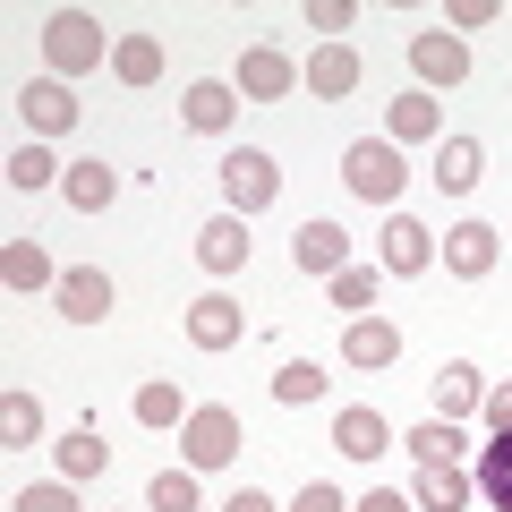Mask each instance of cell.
Wrapping results in <instances>:
<instances>
[{
	"label": "cell",
	"instance_id": "6",
	"mask_svg": "<svg viewBox=\"0 0 512 512\" xmlns=\"http://www.w3.org/2000/svg\"><path fill=\"white\" fill-rule=\"evenodd\" d=\"M393 419H384V410H367V402H350V410H333V453L342 461H384L393 453Z\"/></svg>",
	"mask_w": 512,
	"mask_h": 512
},
{
	"label": "cell",
	"instance_id": "16",
	"mask_svg": "<svg viewBox=\"0 0 512 512\" xmlns=\"http://www.w3.org/2000/svg\"><path fill=\"white\" fill-rule=\"evenodd\" d=\"M470 410H487V376H478L470 359H444L436 367V419H470Z\"/></svg>",
	"mask_w": 512,
	"mask_h": 512
},
{
	"label": "cell",
	"instance_id": "33",
	"mask_svg": "<svg viewBox=\"0 0 512 512\" xmlns=\"http://www.w3.org/2000/svg\"><path fill=\"white\" fill-rule=\"evenodd\" d=\"M146 504H154V512H197V470H163V478L146 487Z\"/></svg>",
	"mask_w": 512,
	"mask_h": 512
},
{
	"label": "cell",
	"instance_id": "1",
	"mask_svg": "<svg viewBox=\"0 0 512 512\" xmlns=\"http://www.w3.org/2000/svg\"><path fill=\"white\" fill-rule=\"evenodd\" d=\"M111 43H120V35H103V18H94V9H52V18H43V60H52V77L103 69Z\"/></svg>",
	"mask_w": 512,
	"mask_h": 512
},
{
	"label": "cell",
	"instance_id": "4",
	"mask_svg": "<svg viewBox=\"0 0 512 512\" xmlns=\"http://www.w3.org/2000/svg\"><path fill=\"white\" fill-rule=\"evenodd\" d=\"M222 197H231V214H239V222H248V214H265V205L282 197L274 154H265V146H231V154H222Z\"/></svg>",
	"mask_w": 512,
	"mask_h": 512
},
{
	"label": "cell",
	"instance_id": "39",
	"mask_svg": "<svg viewBox=\"0 0 512 512\" xmlns=\"http://www.w3.org/2000/svg\"><path fill=\"white\" fill-rule=\"evenodd\" d=\"M350 512H419V504H410V495H393V487H367Z\"/></svg>",
	"mask_w": 512,
	"mask_h": 512
},
{
	"label": "cell",
	"instance_id": "40",
	"mask_svg": "<svg viewBox=\"0 0 512 512\" xmlns=\"http://www.w3.org/2000/svg\"><path fill=\"white\" fill-rule=\"evenodd\" d=\"M222 512H282V504H274V495H265V487H239V495H231V504H222Z\"/></svg>",
	"mask_w": 512,
	"mask_h": 512
},
{
	"label": "cell",
	"instance_id": "12",
	"mask_svg": "<svg viewBox=\"0 0 512 512\" xmlns=\"http://www.w3.org/2000/svg\"><path fill=\"white\" fill-rule=\"evenodd\" d=\"M291 265L333 282V274L350 265V231H342V222H299V231H291Z\"/></svg>",
	"mask_w": 512,
	"mask_h": 512
},
{
	"label": "cell",
	"instance_id": "31",
	"mask_svg": "<svg viewBox=\"0 0 512 512\" xmlns=\"http://www.w3.org/2000/svg\"><path fill=\"white\" fill-rule=\"evenodd\" d=\"M60 171H69V163H52V154H43V137H26V146L9 154V188H18V197H35V188H52Z\"/></svg>",
	"mask_w": 512,
	"mask_h": 512
},
{
	"label": "cell",
	"instance_id": "7",
	"mask_svg": "<svg viewBox=\"0 0 512 512\" xmlns=\"http://www.w3.org/2000/svg\"><path fill=\"white\" fill-rule=\"evenodd\" d=\"M495 265H504V239H495V222H453V231H444V274L487 282Z\"/></svg>",
	"mask_w": 512,
	"mask_h": 512
},
{
	"label": "cell",
	"instance_id": "10",
	"mask_svg": "<svg viewBox=\"0 0 512 512\" xmlns=\"http://www.w3.org/2000/svg\"><path fill=\"white\" fill-rule=\"evenodd\" d=\"M180 325H188V342H197V350H239V342H248V316H239L222 291L188 299V316H180Z\"/></svg>",
	"mask_w": 512,
	"mask_h": 512
},
{
	"label": "cell",
	"instance_id": "35",
	"mask_svg": "<svg viewBox=\"0 0 512 512\" xmlns=\"http://www.w3.org/2000/svg\"><path fill=\"white\" fill-rule=\"evenodd\" d=\"M308 26H316L325 43H342L350 26H359V9H350V0H308Z\"/></svg>",
	"mask_w": 512,
	"mask_h": 512
},
{
	"label": "cell",
	"instance_id": "24",
	"mask_svg": "<svg viewBox=\"0 0 512 512\" xmlns=\"http://www.w3.org/2000/svg\"><path fill=\"white\" fill-rule=\"evenodd\" d=\"M0 282H9V291H60L43 239H9V248H0Z\"/></svg>",
	"mask_w": 512,
	"mask_h": 512
},
{
	"label": "cell",
	"instance_id": "11",
	"mask_svg": "<svg viewBox=\"0 0 512 512\" xmlns=\"http://www.w3.org/2000/svg\"><path fill=\"white\" fill-rule=\"evenodd\" d=\"M52 299H60V316H69V325H103L120 291H111V274H103V265H69Z\"/></svg>",
	"mask_w": 512,
	"mask_h": 512
},
{
	"label": "cell",
	"instance_id": "13",
	"mask_svg": "<svg viewBox=\"0 0 512 512\" xmlns=\"http://www.w3.org/2000/svg\"><path fill=\"white\" fill-rule=\"evenodd\" d=\"M384 274H427L436 265V231L427 222H410V214H384Z\"/></svg>",
	"mask_w": 512,
	"mask_h": 512
},
{
	"label": "cell",
	"instance_id": "26",
	"mask_svg": "<svg viewBox=\"0 0 512 512\" xmlns=\"http://www.w3.org/2000/svg\"><path fill=\"white\" fill-rule=\"evenodd\" d=\"M52 461H60V478H69V487H86V478H103V470H111V444L94 436V427H77V436H60V444H52Z\"/></svg>",
	"mask_w": 512,
	"mask_h": 512
},
{
	"label": "cell",
	"instance_id": "17",
	"mask_svg": "<svg viewBox=\"0 0 512 512\" xmlns=\"http://www.w3.org/2000/svg\"><path fill=\"white\" fill-rule=\"evenodd\" d=\"M470 487H478V478L461 470V461H436V470L410 478V504H419V512H470Z\"/></svg>",
	"mask_w": 512,
	"mask_h": 512
},
{
	"label": "cell",
	"instance_id": "14",
	"mask_svg": "<svg viewBox=\"0 0 512 512\" xmlns=\"http://www.w3.org/2000/svg\"><path fill=\"white\" fill-rule=\"evenodd\" d=\"M180 120L197 128V137H222V128L239 120V86H231V77H197L188 103H180Z\"/></svg>",
	"mask_w": 512,
	"mask_h": 512
},
{
	"label": "cell",
	"instance_id": "23",
	"mask_svg": "<svg viewBox=\"0 0 512 512\" xmlns=\"http://www.w3.org/2000/svg\"><path fill=\"white\" fill-rule=\"evenodd\" d=\"M478 171H487V146H478V137H444L436 146V188L444 197H470Z\"/></svg>",
	"mask_w": 512,
	"mask_h": 512
},
{
	"label": "cell",
	"instance_id": "9",
	"mask_svg": "<svg viewBox=\"0 0 512 512\" xmlns=\"http://www.w3.org/2000/svg\"><path fill=\"white\" fill-rule=\"evenodd\" d=\"M410 69H419V94L427 86H461V77H470V43L444 35V26H427V35H410Z\"/></svg>",
	"mask_w": 512,
	"mask_h": 512
},
{
	"label": "cell",
	"instance_id": "25",
	"mask_svg": "<svg viewBox=\"0 0 512 512\" xmlns=\"http://www.w3.org/2000/svg\"><path fill=\"white\" fill-rule=\"evenodd\" d=\"M26 444H43V402L26 384H9L0 393V453H26Z\"/></svg>",
	"mask_w": 512,
	"mask_h": 512
},
{
	"label": "cell",
	"instance_id": "38",
	"mask_svg": "<svg viewBox=\"0 0 512 512\" xmlns=\"http://www.w3.org/2000/svg\"><path fill=\"white\" fill-rule=\"evenodd\" d=\"M478 419H487L495 436H512V384H487V410H478Z\"/></svg>",
	"mask_w": 512,
	"mask_h": 512
},
{
	"label": "cell",
	"instance_id": "19",
	"mask_svg": "<svg viewBox=\"0 0 512 512\" xmlns=\"http://www.w3.org/2000/svg\"><path fill=\"white\" fill-rule=\"evenodd\" d=\"M197 265H205V274H239V265H248V222H239V214H214V222L197 231Z\"/></svg>",
	"mask_w": 512,
	"mask_h": 512
},
{
	"label": "cell",
	"instance_id": "32",
	"mask_svg": "<svg viewBox=\"0 0 512 512\" xmlns=\"http://www.w3.org/2000/svg\"><path fill=\"white\" fill-rule=\"evenodd\" d=\"M333 308H342V316L376 308V265H342V274H333Z\"/></svg>",
	"mask_w": 512,
	"mask_h": 512
},
{
	"label": "cell",
	"instance_id": "22",
	"mask_svg": "<svg viewBox=\"0 0 512 512\" xmlns=\"http://www.w3.org/2000/svg\"><path fill=\"white\" fill-rule=\"evenodd\" d=\"M128 410H137V427H188V410H197V402L180 393V376H146Z\"/></svg>",
	"mask_w": 512,
	"mask_h": 512
},
{
	"label": "cell",
	"instance_id": "30",
	"mask_svg": "<svg viewBox=\"0 0 512 512\" xmlns=\"http://www.w3.org/2000/svg\"><path fill=\"white\" fill-rule=\"evenodd\" d=\"M470 478H478V495H487L495 512H512V436H495L487 453H478V470H470Z\"/></svg>",
	"mask_w": 512,
	"mask_h": 512
},
{
	"label": "cell",
	"instance_id": "34",
	"mask_svg": "<svg viewBox=\"0 0 512 512\" xmlns=\"http://www.w3.org/2000/svg\"><path fill=\"white\" fill-rule=\"evenodd\" d=\"M9 512H77V487L69 478H43V487H18V504Z\"/></svg>",
	"mask_w": 512,
	"mask_h": 512
},
{
	"label": "cell",
	"instance_id": "27",
	"mask_svg": "<svg viewBox=\"0 0 512 512\" xmlns=\"http://www.w3.org/2000/svg\"><path fill=\"white\" fill-rule=\"evenodd\" d=\"M111 77L120 86H154L163 77V35H120L111 43Z\"/></svg>",
	"mask_w": 512,
	"mask_h": 512
},
{
	"label": "cell",
	"instance_id": "5",
	"mask_svg": "<svg viewBox=\"0 0 512 512\" xmlns=\"http://www.w3.org/2000/svg\"><path fill=\"white\" fill-rule=\"evenodd\" d=\"M77 111H86V103L69 94V77H26V86H18V120L35 128V137H69Z\"/></svg>",
	"mask_w": 512,
	"mask_h": 512
},
{
	"label": "cell",
	"instance_id": "21",
	"mask_svg": "<svg viewBox=\"0 0 512 512\" xmlns=\"http://www.w3.org/2000/svg\"><path fill=\"white\" fill-rule=\"evenodd\" d=\"M60 197H69L77 214H103V205L120 197V171H111L103 154H94V163H69V171H60Z\"/></svg>",
	"mask_w": 512,
	"mask_h": 512
},
{
	"label": "cell",
	"instance_id": "20",
	"mask_svg": "<svg viewBox=\"0 0 512 512\" xmlns=\"http://www.w3.org/2000/svg\"><path fill=\"white\" fill-rule=\"evenodd\" d=\"M308 94H325V103L359 94V52H350V43H316L308 52Z\"/></svg>",
	"mask_w": 512,
	"mask_h": 512
},
{
	"label": "cell",
	"instance_id": "3",
	"mask_svg": "<svg viewBox=\"0 0 512 512\" xmlns=\"http://www.w3.org/2000/svg\"><path fill=\"white\" fill-rule=\"evenodd\" d=\"M239 444H248V427H239V410H222V402H197L188 410V427H180V470H231L239 461Z\"/></svg>",
	"mask_w": 512,
	"mask_h": 512
},
{
	"label": "cell",
	"instance_id": "15",
	"mask_svg": "<svg viewBox=\"0 0 512 512\" xmlns=\"http://www.w3.org/2000/svg\"><path fill=\"white\" fill-rule=\"evenodd\" d=\"M342 359L376 376V367H393V359H402V333L384 325V316H350V325H342Z\"/></svg>",
	"mask_w": 512,
	"mask_h": 512
},
{
	"label": "cell",
	"instance_id": "29",
	"mask_svg": "<svg viewBox=\"0 0 512 512\" xmlns=\"http://www.w3.org/2000/svg\"><path fill=\"white\" fill-rule=\"evenodd\" d=\"M402 453L419 461V470H436V461H461V427H453V419H419V427L402 436Z\"/></svg>",
	"mask_w": 512,
	"mask_h": 512
},
{
	"label": "cell",
	"instance_id": "37",
	"mask_svg": "<svg viewBox=\"0 0 512 512\" xmlns=\"http://www.w3.org/2000/svg\"><path fill=\"white\" fill-rule=\"evenodd\" d=\"M291 512H350L342 504V487H325V478H308V487H299V504Z\"/></svg>",
	"mask_w": 512,
	"mask_h": 512
},
{
	"label": "cell",
	"instance_id": "28",
	"mask_svg": "<svg viewBox=\"0 0 512 512\" xmlns=\"http://www.w3.org/2000/svg\"><path fill=\"white\" fill-rule=\"evenodd\" d=\"M325 384H333V376H325L316 359H282V367H274V402H282V410H308V402H325Z\"/></svg>",
	"mask_w": 512,
	"mask_h": 512
},
{
	"label": "cell",
	"instance_id": "2",
	"mask_svg": "<svg viewBox=\"0 0 512 512\" xmlns=\"http://www.w3.org/2000/svg\"><path fill=\"white\" fill-rule=\"evenodd\" d=\"M402 146H393V137H350L342 146V188L359 205H402Z\"/></svg>",
	"mask_w": 512,
	"mask_h": 512
},
{
	"label": "cell",
	"instance_id": "18",
	"mask_svg": "<svg viewBox=\"0 0 512 512\" xmlns=\"http://www.w3.org/2000/svg\"><path fill=\"white\" fill-rule=\"evenodd\" d=\"M384 137H393V146H427V137H444L436 94H393V103H384Z\"/></svg>",
	"mask_w": 512,
	"mask_h": 512
},
{
	"label": "cell",
	"instance_id": "8",
	"mask_svg": "<svg viewBox=\"0 0 512 512\" xmlns=\"http://www.w3.org/2000/svg\"><path fill=\"white\" fill-rule=\"evenodd\" d=\"M291 86H299V60L282 52V43H248V52H239V94H248V103H282Z\"/></svg>",
	"mask_w": 512,
	"mask_h": 512
},
{
	"label": "cell",
	"instance_id": "36",
	"mask_svg": "<svg viewBox=\"0 0 512 512\" xmlns=\"http://www.w3.org/2000/svg\"><path fill=\"white\" fill-rule=\"evenodd\" d=\"M495 18H504L495 0H453V9H444V26H453V35H470V26H495Z\"/></svg>",
	"mask_w": 512,
	"mask_h": 512
}]
</instances>
